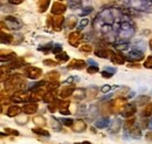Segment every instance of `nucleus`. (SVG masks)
<instances>
[{
	"label": "nucleus",
	"mask_w": 152,
	"mask_h": 144,
	"mask_svg": "<svg viewBox=\"0 0 152 144\" xmlns=\"http://www.w3.org/2000/svg\"><path fill=\"white\" fill-rule=\"evenodd\" d=\"M134 34V25L130 20H124L119 25V31H118V41L119 42H126L130 37H132Z\"/></svg>",
	"instance_id": "f257e3e1"
},
{
	"label": "nucleus",
	"mask_w": 152,
	"mask_h": 144,
	"mask_svg": "<svg viewBox=\"0 0 152 144\" xmlns=\"http://www.w3.org/2000/svg\"><path fill=\"white\" fill-rule=\"evenodd\" d=\"M10 4H12V5H20V4H22V1L23 0H7Z\"/></svg>",
	"instance_id": "393cba45"
},
{
	"label": "nucleus",
	"mask_w": 152,
	"mask_h": 144,
	"mask_svg": "<svg viewBox=\"0 0 152 144\" xmlns=\"http://www.w3.org/2000/svg\"><path fill=\"white\" fill-rule=\"evenodd\" d=\"M93 12V7L91 6H87V7H84L83 8V11H81V17H84V15H87V14H90Z\"/></svg>",
	"instance_id": "a211bd4d"
},
{
	"label": "nucleus",
	"mask_w": 152,
	"mask_h": 144,
	"mask_svg": "<svg viewBox=\"0 0 152 144\" xmlns=\"http://www.w3.org/2000/svg\"><path fill=\"white\" fill-rule=\"evenodd\" d=\"M37 108H38L37 104H28V106H26V107L23 108V110H25L26 114H33V112L37 110Z\"/></svg>",
	"instance_id": "2eb2a0df"
},
{
	"label": "nucleus",
	"mask_w": 152,
	"mask_h": 144,
	"mask_svg": "<svg viewBox=\"0 0 152 144\" xmlns=\"http://www.w3.org/2000/svg\"><path fill=\"white\" fill-rule=\"evenodd\" d=\"M88 25H89V19H87V18L81 19V21H80L78 25H77V29H78V31H82V29L86 28Z\"/></svg>",
	"instance_id": "ddd939ff"
},
{
	"label": "nucleus",
	"mask_w": 152,
	"mask_h": 144,
	"mask_svg": "<svg viewBox=\"0 0 152 144\" xmlns=\"http://www.w3.org/2000/svg\"><path fill=\"white\" fill-rule=\"evenodd\" d=\"M102 75H103V77H107V79H108V77H111V76H113L114 74H110V73H108V72H105V71H103V72H102Z\"/></svg>",
	"instance_id": "c85d7f7f"
},
{
	"label": "nucleus",
	"mask_w": 152,
	"mask_h": 144,
	"mask_svg": "<svg viewBox=\"0 0 152 144\" xmlns=\"http://www.w3.org/2000/svg\"><path fill=\"white\" fill-rule=\"evenodd\" d=\"M57 59L64 62V61H67V60H68V56H67V54H66V53H63V54H58V55H57Z\"/></svg>",
	"instance_id": "4be33fe9"
},
{
	"label": "nucleus",
	"mask_w": 152,
	"mask_h": 144,
	"mask_svg": "<svg viewBox=\"0 0 152 144\" xmlns=\"http://www.w3.org/2000/svg\"><path fill=\"white\" fill-rule=\"evenodd\" d=\"M96 55H99L101 57H108V53L105 51H97Z\"/></svg>",
	"instance_id": "5701e85b"
},
{
	"label": "nucleus",
	"mask_w": 152,
	"mask_h": 144,
	"mask_svg": "<svg viewBox=\"0 0 152 144\" xmlns=\"http://www.w3.org/2000/svg\"><path fill=\"white\" fill-rule=\"evenodd\" d=\"M149 128H150V129L152 130V120L150 121V123H149Z\"/></svg>",
	"instance_id": "473e14b6"
},
{
	"label": "nucleus",
	"mask_w": 152,
	"mask_h": 144,
	"mask_svg": "<svg viewBox=\"0 0 152 144\" xmlns=\"http://www.w3.org/2000/svg\"><path fill=\"white\" fill-rule=\"evenodd\" d=\"M66 10H67V6L62 1H57V2H54L52 6V14L61 15L66 12Z\"/></svg>",
	"instance_id": "20e7f679"
},
{
	"label": "nucleus",
	"mask_w": 152,
	"mask_h": 144,
	"mask_svg": "<svg viewBox=\"0 0 152 144\" xmlns=\"http://www.w3.org/2000/svg\"><path fill=\"white\" fill-rule=\"evenodd\" d=\"M144 67H146V68H152V56H149V57L146 59V61H145V63H144Z\"/></svg>",
	"instance_id": "aec40b11"
},
{
	"label": "nucleus",
	"mask_w": 152,
	"mask_h": 144,
	"mask_svg": "<svg viewBox=\"0 0 152 144\" xmlns=\"http://www.w3.org/2000/svg\"><path fill=\"white\" fill-rule=\"evenodd\" d=\"M111 124L109 117H99L97 121L95 122V126L97 129H105Z\"/></svg>",
	"instance_id": "423d86ee"
},
{
	"label": "nucleus",
	"mask_w": 152,
	"mask_h": 144,
	"mask_svg": "<svg viewBox=\"0 0 152 144\" xmlns=\"http://www.w3.org/2000/svg\"><path fill=\"white\" fill-rule=\"evenodd\" d=\"M152 114V104H150L148 108L145 109V115H151Z\"/></svg>",
	"instance_id": "cd10ccee"
},
{
	"label": "nucleus",
	"mask_w": 152,
	"mask_h": 144,
	"mask_svg": "<svg viewBox=\"0 0 152 144\" xmlns=\"http://www.w3.org/2000/svg\"><path fill=\"white\" fill-rule=\"evenodd\" d=\"M111 96H113V95H111V94H110V95H107V96H104V97H102V98H101V100H107V98H110V97H111Z\"/></svg>",
	"instance_id": "2f4dec72"
},
{
	"label": "nucleus",
	"mask_w": 152,
	"mask_h": 144,
	"mask_svg": "<svg viewBox=\"0 0 152 144\" xmlns=\"http://www.w3.org/2000/svg\"><path fill=\"white\" fill-rule=\"evenodd\" d=\"M68 1L72 8H78L81 6V0H68Z\"/></svg>",
	"instance_id": "f3484780"
},
{
	"label": "nucleus",
	"mask_w": 152,
	"mask_h": 144,
	"mask_svg": "<svg viewBox=\"0 0 152 144\" xmlns=\"http://www.w3.org/2000/svg\"><path fill=\"white\" fill-rule=\"evenodd\" d=\"M62 123L66 126H72L73 124V120H62Z\"/></svg>",
	"instance_id": "bb28decb"
},
{
	"label": "nucleus",
	"mask_w": 152,
	"mask_h": 144,
	"mask_svg": "<svg viewBox=\"0 0 152 144\" xmlns=\"http://www.w3.org/2000/svg\"><path fill=\"white\" fill-rule=\"evenodd\" d=\"M88 63H89V65H91L90 67H98L97 62H96V61H94L93 59H89V60H88Z\"/></svg>",
	"instance_id": "a878e982"
},
{
	"label": "nucleus",
	"mask_w": 152,
	"mask_h": 144,
	"mask_svg": "<svg viewBox=\"0 0 152 144\" xmlns=\"http://www.w3.org/2000/svg\"><path fill=\"white\" fill-rule=\"evenodd\" d=\"M90 49H91V48H90L89 46H83V47H82V51H84V52H88V51H90Z\"/></svg>",
	"instance_id": "7c9ffc66"
},
{
	"label": "nucleus",
	"mask_w": 152,
	"mask_h": 144,
	"mask_svg": "<svg viewBox=\"0 0 152 144\" xmlns=\"http://www.w3.org/2000/svg\"><path fill=\"white\" fill-rule=\"evenodd\" d=\"M104 71L108 73H110V74H115V73L117 72V69L116 68H114V67H105L104 68Z\"/></svg>",
	"instance_id": "b1692460"
},
{
	"label": "nucleus",
	"mask_w": 152,
	"mask_h": 144,
	"mask_svg": "<svg viewBox=\"0 0 152 144\" xmlns=\"http://www.w3.org/2000/svg\"><path fill=\"white\" fill-rule=\"evenodd\" d=\"M144 59V52H140L138 49H132L128 53V60L130 61H140Z\"/></svg>",
	"instance_id": "39448f33"
},
{
	"label": "nucleus",
	"mask_w": 152,
	"mask_h": 144,
	"mask_svg": "<svg viewBox=\"0 0 152 144\" xmlns=\"http://www.w3.org/2000/svg\"><path fill=\"white\" fill-rule=\"evenodd\" d=\"M63 21H64V18L63 17H60V15H57L56 18L54 19V27H55L56 31L61 29V27L63 25Z\"/></svg>",
	"instance_id": "f8f14e48"
},
{
	"label": "nucleus",
	"mask_w": 152,
	"mask_h": 144,
	"mask_svg": "<svg viewBox=\"0 0 152 144\" xmlns=\"http://www.w3.org/2000/svg\"><path fill=\"white\" fill-rule=\"evenodd\" d=\"M26 75L31 79H37L41 75V71L39 68H33V67H29L26 69Z\"/></svg>",
	"instance_id": "6e6552de"
},
{
	"label": "nucleus",
	"mask_w": 152,
	"mask_h": 144,
	"mask_svg": "<svg viewBox=\"0 0 152 144\" xmlns=\"http://www.w3.org/2000/svg\"><path fill=\"white\" fill-rule=\"evenodd\" d=\"M20 111L19 107H12V108L8 110V115L10 116H14V115H18Z\"/></svg>",
	"instance_id": "6ab92c4d"
},
{
	"label": "nucleus",
	"mask_w": 152,
	"mask_h": 144,
	"mask_svg": "<svg viewBox=\"0 0 152 144\" xmlns=\"http://www.w3.org/2000/svg\"><path fill=\"white\" fill-rule=\"evenodd\" d=\"M4 22L6 24V27L7 28L13 29V31H18V29H20L22 27V22L18 18H15V17L7 15L6 18L4 19Z\"/></svg>",
	"instance_id": "7ed1b4c3"
},
{
	"label": "nucleus",
	"mask_w": 152,
	"mask_h": 144,
	"mask_svg": "<svg viewBox=\"0 0 152 144\" xmlns=\"http://www.w3.org/2000/svg\"><path fill=\"white\" fill-rule=\"evenodd\" d=\"M111 90V86H109V84H107V86H103L102 88H101V91L103 93V94H107L108 91H110Z\"/></svg>",
	"instance_id": "412c9836"
},
{
	"label": "nucleus",
	"mask_w": 152,
	"mask_h": 144,
	"mask_svg": "<svg viewBox=\"0 0 152 144\" xmlns=\"http://www.w3.org/2000/svg\"><path fill=\"white\" fill-rule=\"evenodd\" d=\"M150 47H151V49H152V40L150 41Z\"/></svg>",
	"instance_id": "72a5a7b5"
},
{
	"label": "nucleus",
	"mask_w": 152,
	"mask_h": 144,
	"mask_svg": "<svg viewBox=\"0 0 152 144\" xmlns=\"http://www.w3.org/2000/svg\"><path fill=\"white\" fill-rule=\"evenodd\" d=\"M98 71V67H89L88 68V72L89 73H95Z\"/></svg>",
	"instance_id": "c756f323"
},
{
	"label": "nucleus",
	"mask_w": 152,
	"mask_h": 144,
	"mask_svg": "<svg viewBox=\"0 0 152 144\" xmlns=\"http://www.w3.org/2000/svg\"><path fill=\"white\" fill-rule=\"evenodd\" d=\"M80 40H81V37H80V33L78 32H74V33H72L69 35V43L73 45V46H77Z\"/></svg>",
	"instance_id": "1a4fd4ad"
},
{
	"label": "nucleus",
	"mask_w": 152,
	"mask_h": 144,
	"mask_svg": "<svg viewBox=\"0 0 152 144\" xmlns=\"http://www.w3.org/2000/svg\"><path fill=\"white\" fill-rule=\"evenodd\" d=\"M97 18L99 19L101 21H103L104 24H109V25H113L115 21L117 20L116 17H115L113 10H103L98 15Z\"/></svg>",
	"instance_id": "f03ea898"
},
{
	"label": "nucleus",
	"mask_w": 152,
	"mask_h": 144,
	"mask_svg": "<svg viewBox=\"0 0 152 144\" xmlns=\"http://www.w3.org/2000/svg\"><path fill=\"white\" fill-rule=\"evenodd\" d=\"M86 66V62L84 61H73L69 66V68H73V69H82L84 68Z\"/></svg>",
	"instance_id": "9b49d317"
},
{
	"label": "nucleus",
	"mask_w": 152,
	"mask_h": 144,
	"mask_svg": "<svg viewBox=\"0 0 152 144\" xmlns=\"http://www.w3.org/2000/svg\"><path fill=\"white\" fill-rule=\"evenodd\" d=\"M52 52L54 54H60L62 52V45L56 43V45H53V48H52Z\"/></svg>",
	"instance_id": "dca6fc26"
},
{
	"label": "nucleus",
	"mask_w": 152,
	"mask_h": 144,
	"mask_svg": "<svg viewBox=\"0 0 152 144\" xmlns=\"http://www.w3.org/2000/svg\"><path fill=\"white\" fill-rule=\"evenodd\" d=\"M130 5L136 10H145L148 7V0H130Z\"/></svg>",
	"instance_id": "0eeeda50"
},
{
	"label": "nucleus",
	"mask_w": 152,
	"mask_h": 144,
	"mask_svg": "<svg viewBox=\"0 0 152 144\" xmlns=\"http://www.w3.org/2000/svg\"><path fill=\"white\" fill-rule=\"evenodd\" d=\"M60 1H62V0H60Z\"/></svg>",
	"instance_id": "f704fd0d"
},
{
	"label": "nucleus",
	"mask_w": 152,
	"mask_h": 144,
	"mask_svg": "<svg viewBox=\"0 0 152 144\" xmlns=\"http://www.w3.org/2000/svg\"><path fill=\"white\" fill-rule=\"evenodd\" d=\"M49 4H50V0H39V2H38L39 11H40V12H45V11L48 8Z\"/></svg>",
	"instance_id": "9d476101"
},
{
	"label": "nucleus",
	"mask_w": 152,
	"mask_h": 144,
	"mask_svg": "<svg viewBox=\"0 0 152 144\" xmlns=\"http://www.w3.org/2000/svg\"><path fill=\"white\" fill-rule=\"evenodd\" d=\"M134 49H138L140 52H144L146 49V43L144 41H138L134 43Z\"/></svg>",
	"instance_id": "4468645a"
}]
</instances>
